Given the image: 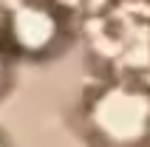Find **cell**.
Masks as SVG:
<instances>
[{
  "instance_id": "5",
  "label": "cell",
  "mask_w": 150,
  "mask_h": 147,
  "mask_svg": "<svg viewBox=\"0 0 150 147\" xmlns=\"http://www.w3.org/2000/svg\"><path fill=\"white\" fill-rule=\"evenodd\" d=\"M8 54H6V48H3V42H0V90L6 88V82H8Z\"/></svg>"
},
{
  "instance_id": "4",
  "label": "cell",
  "mask_w": 150,
  "mask_h": 147,
  "mask_svg": "<svg viewBox=\"0 0 150 147\" xmlns=\"http://www.w3.org/2000/svg\"><path fill=\"white\" fill-rule=\"evenodd\" d=\"M48 3L57 8L59 14L88 20V17H96L102 8H108L113 0H48Z\"/></svg>"
},
{
  "instance_id": "1",
  "label": "cell",
  "mask_w": 150,
  "mask_h": 147,
  "mask_svg": "<svg viewBox=\"0 0 150 147\" xmlns=\"http://www.w3.org/2000/svg\"><path fill=\"white\" fill-rule=\"evenodd\" d=\"M88 57L110 79L147 82L150 0H113L96 17L82 20Z\"/></svg>"
},
{
  "instance_id": "3",
  "label": "cell",
  "mask_w": 150,
  "mask_h": 147,
  "mask_svg": "<svg viewBox=\"0 0 150 147\" xmlns=\"http://www.w3.org/2000/svg\"><path fill=\"white\" fill-rule=\"evenodd\" d=\"M6 34L14 51L25 57H45L62 40L59 11L42 0H14L6 11Z\"/></svg>"
},
{
  "instance_id": "6",
  "label": "cell",
  "mask_w": 150,
  "mask_h": 147,
  "mask_svg": "<svg viewBox=\"0 0 150 147\" xmlns=\"http://www.w3.org/2000/svg\"><path fill=\"white\" fill-rule=\"evenodd\" d=\"M0 147H6V141H3V136H0Z\"/></svg>"
},
{
  "instance_id": "2",
  "label": "cell",
  "mask_w": 150,
  "mask_h": 147,
  "mask_svg": "<svg viewBox=\"0 0 150 147\" xmlns=\"http://www.w3.org/2000/svg\"><path fill=\"white\" fill-rule=\"evenodd\" d=\"M82 119L99 147H144L150 136L147 82L110 79L85 102Z\"/></svg>"
}]
</instances>
